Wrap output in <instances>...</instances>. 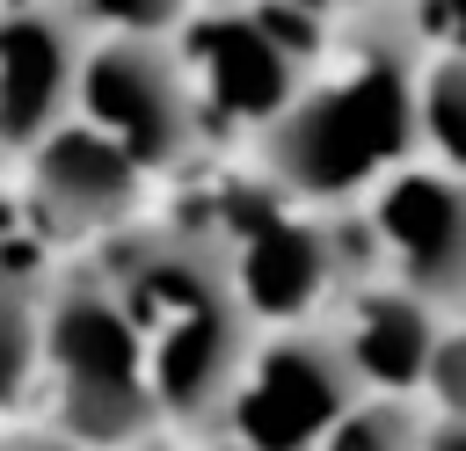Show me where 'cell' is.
I'll return each mask as SVG.
<instances>
[{
	"label": "cell",
	"instance_id": "obj_20",
	"mask_svg": "<svg viewBox=\"0 0 466 451\" xmlns=\"http://www.w3.org/2000/svg\"><path fill=\"white\" fill-rule=\"evenodd\" d=\"M182 451H233V444H226V436H204V429H197V436H189Z\"/></svg>",
	"mask_w": 466,
	"mask_h": 451
},
{
	"label": "cell",
	"instance_id": "obj_11",
	"mask_svg": "<svg viewBox=\"0 0 466 451\" xmlns=\"http://www.w3.org/2000/svg\"><path fill=\"white\" fill-rule=\"evenodd\" d=\"M44 291H51V269H29V262L0 255V415L36 407V378H44Z\"/></svg>",
	"mask_w": 466,
	"mask_h": 451
},
{
	"label": "cell",
	"instance_id": "obj_6",
	"mask_svg": "<svg viewBox=\"0 0 466 451\" xmlns=\"http://www.w3.org/2000/svg\"><path fill=\"white\" fill-rule=\"evenodd\" d=\"M73 116L124 145L146 175H182L204 153V109L182 73L175 36H87Z\"/></svg>",
	"mask_w": 466,
	"mask_h": 451
},
{
	"label": "cell",
	"instance_id": "obj_17",
	"mask_svg": "<svg viewBox=\"0 0 466 451\" xmlns=\"http://www.w3.org/2000/svg\"><path fill=\"white\" fill-rule=\"evenodd\" d=\"M0 451H87V444H73V436H58L51 422H44V429H15V422L0 415Z\"/></svg>",
	"mask_w": 466,
	"mask_h": 451
},
{
	"label": "cell",
	"instance_id": "obj_8",
	"mask_svg": "<svg viewBox=\"0 0 466 451\" xmlns=\"http://www.w3.org/2000/svg\"><path fill=\"white\" fill-rule=\"evenodd\" d=\"M146 167L95 124L66 116L22 153V204L51 247H95L146 211Z\"/></svg>",
	"mask_w": 466,
	"mask_h": 451
},
{
	"label": "cell",
	"instance_id": "obj_4",
	"mask_svg": "<svg viewBox=\"0 0 466 451\" xmlns=\"http://www.w3.org/2000/svg\"><path fill=\"white\" fill-rule=\"evenodd\" d=\"M320 36H328V22L299 0H197L175 29V51H182L204 124L226 116V124L255 131L262 116L284 109V95L299 87Z\"/></svg>",
	"mask_w": 466,
	"mask_h": 451
},
{
	"label": "cell",
	"instance_id": "obj_18",
	"mask_svg": "<svg viewBox=\"0 0 466 451\" xmlns=\"http://www.w3.org/2000/svg\"><path fill=\"white\" fill-rule=\"evenodd\" d=\"M422 451H466V415H430L422 422Z\"/></svg>",
	"mask_w": 466,
	"mask_h": 451
},
{
	"label": "cell",
	"instance_id": "obj_9",
	"mask_svg": "<svg viewBox=\"0 0 466 451\" xmlns=\"http://www.w3.org/2000/svg\"><path fill=\"white\" fill-rule=\"evenodd\" d=\"M87 29L66 0H15L0 7V160H22L51 124L73 116Z\"/></svg>",
	"mask_w": 466,
	"mask_h": 451
},
{
	"label": "cell",
	"instance_id": "obj_10",
	"mask_svg": "<svg viewBox=\"0 0 466 451\" xmlns=\"http://www.w3.org/2000/svg\"><path fill=\"white\" fill-rule=\"evenodd\" d=\"M335 335L357 364L364 386L379 393H415L422 378V356H430V335H437V306H422L415 291H400L393 276H357L342 298H335Z\"/></svg>",
	"mask_w": 466,
	"mask_h": 451
},
{
	"label": "cell",
	"instance_id": "obj_5",
	"mask_svg": "<svg viewBox=\"0 0 466 451\" xmlns=\"http://www.w3.org/2000/svg\"><path fill=\"white\" fill-rule=\"evenodd\" d=\"M357 393H364V378H357L335 320L255 327L248 364L204 436H226L233 451H313Z\"/></svg>",
	"mask_w": 466,
	"mask_h": 451
},
{
	"label": "cell",
	"instance_id": "obj_14",
	"mask_svg": "<svg viewBox=\"0 0 466 451\" xmlns=\"http://www.w3.org/2000/svg\"><path fill=\"white\" fill-rule=\"evenodd\" d=\"M87 36H175L197 0H66Z\"/></svg>",
	"mask_w": 466,
	"mask_h": 451
},
{
	"label": "cell",
	"instance_id": "obj_16",
	"mask_svg": "<svg viewBox=\"0 0 466 451\" xmlns=\"http://www.w3.org/2000/svg\"><path fill=\"white\" fill-rule=\"evenodd\" d=\"M408 22L430 51H466V0H408Z\"/></svg>",
	"mask_w": 466,
	"mask_h": 451
},
{
	"label": "cell",
	"instance_id": "obj_15",
	"mask_svg": "<svg viewBox=\"0 0 466 451\" xmlns=\"http://www.w3.org/2000/svg\"><path fill=\"white\" fill-rule=\"evenodd\" d=\"M415 393L437 415H466V306L459 313H437V335H430V356H422Z\"/></svg>",
	"mask_w": 466,
	"mask_h": 451
},
{
	"label": "cell",
	"instance_id": "obj_3",
	"mask_svg": "<svg viewBox=\"0 0 466 451\" xmlns=\"http://www.w3.org/2000/svg\"><path fill=\"white\" fill-rule=\"evenodd\" d=\"M36 400L51 407V429L87 444V451H146L167 422L153 407L131 320L116 313L109 284L95 262L80 269H51L44 291V378Z\"/></svg>",
	"mask_w": 466,
	"mask_h": 451
},
{
	"label": "cell",
	"instance_id": "obj_12",
	"mask_svg": "<svg viewBox=\"0 0 466 451\" xmlns=\"http://www.w3.org/2000/svg\"><path fill=\"white\" fill-rule=\"evenodd\" d=\"M415 160L466 175V51L415 58Z\"/></svg>",
	"mask_w": 466,
	"mask_h": 451
},
{
	"label": "cell",
	"instance_id": "obj_21",
	"mask_svg": "<svg viewBox=\"0 0 466 451\" xmlns=\"http://www.w3.org/2000/svg\"><path fill=\"white\" fill-rule=\"evenodd\" d=\"M0 7H15V0H0Z\"/></svg>",
	"mask_w": 466,
	"mask_h": 451
},
{
	"label": "cell",
	"instance_id": "obj_13",
	"mask_svg": "<svg viewBox=\"0 0 466 451\" xmlns=\"http://www.w3.org/2000/svg\"><path fill=\"white\" fill-rule=\"evenodd\" d=\"M422 407H415V393H379V386H364L335 422H328V436L313 444V451H422Z\"/></svg>",
	"mask_w": 466,
	"mask_h": 451
},
{
	"label": "cell",
	"instance_id": "obj_19",
	"mask_svg": "<svg viewBox=\"0 0 466 451\" xmlns=\"http://www.w3.org/2000/svg\"><path fill=\"white\" fill-rule=\"evenodd\" d=\"M299 7H313L320 22H342V15H364V7H386V0H299Z\"/></svg>",
	"mask_w": 466,
	"mask_h": 451
},
{
	"label": "cell",
	"instance_id": "obj_2",
	"mask_svg": "<svg viewBox=\"0 0 466 451\" xmlns=\"http://www.w3.org/2000/svg\"><path fill=\"white\" fill-rule=\"evenodd\" d=\"M95 269L131 320L160 422L182 436L211 429L255 342V313L240 306L218 240L197 218H131L95 240Z\"/></svg>",
	"mask_w": 466,
	"mask_h": 451
},
{
	"label": "cell",
	"instance_id": "obj_1",
	"mask_svg": "<svg viewBox=\"0 0 466 451\" xmlns=\"http://www.w3.org/2000/svg\"><path fill=\"white\" fill-rule=\"evenodd\" d=\"M415 58L408 0L328 22L284 109L255 124V175L313 211L357 204L379 175L415 160Z\"/></svg>",
	"mask_w": 466,
	"mask_h": 451
},
{
	"label": "cell",
	"instance_id": "obj_7",
	"mask_svg": "<svg viewBox=\"0 0 466 451\" xmlns=\"http://www.w3.org/2000/svg\"><path fill=\"white\" fill-rule=\"evenodd\" d=\"M364 233L379 276H393L437 313L466 306V175L400 160L364 189Z\"/></svg>",
	"mask_w": 466,
	"mask_h": 451
}]
</instances>
